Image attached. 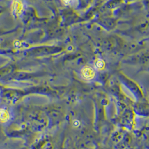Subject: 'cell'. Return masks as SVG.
I'll use <instances>...</instances> for the list:
<instances>
[{
  "instance_id": "obj_1",
  "label": "cell",
  "mask_w": 149,
  "mask_h": 149,
  "mask_svg": "<svg viewBox=\"0 0 149 149\" xmlns=\"http://www.w3.org/2000/svg\"><path fill=\"white\" fill-rule=\"evenodd\" d=\"M12 9L15 15H20L24 9V5L20 0H14L12 4Z\"/></svg>"
},
{
  "instance_id": "obj_2",
  "label": "cell",
  "mask_w": 149,
  "mask_h": 149,
  "mask_svg": "<svg viewBox=\"0 0 149 149\" xmlns=\"http://www.w3.org/2000/svg\"><path fill=\"white\" fill-rule=\"evenodd\" d=\"M81 74H82V77L84 79L86 80H90L94 77L95 72L91 67L86 66L82 68Z\"/></svg>"
},
{
  "instance_id": "obj_3",
  "label": "cell",
  "mask_w": 149,
  "mask_h": 149,
  "mask_svg": "<svg viewBox=\"0 0 149 149\" xmlns=\"http://www.w3.org/2000/svg\"><path fill=\"white\" fill-rule=\"evenodd\" d=\"M8 117V114L5 111L0 112V119L1 120H5Z\"/></svg>"
},
{
  "instance_id": "obj_4",
  "label": "cell",
  "mask_w": 149,
  "mask_h": 149,
  "mask_svg": "<svg viewBox=\"0 0 149 149\" xmlns=\"http://www.w3.org/2000/svg\"><path fill=\"white\" fill-rule=\"evenodd\" d=\"M97 65L98 67H100H100H102V66H103V65H104V63L102 61L99 60L97 62Z\"/></svg>"
},
{
  "instance_id": "obj_5",
  "label": "cell",
  "mask_w": 149,
  "mask_h": 149,
  "mask_svg": "<svg viewBox=\"0 0 149 149\" xmlns=\"http://www.w3.org/2000/svg\"><path fill=\"white\" fill-rule=\"evenodd\" d=\"M74 0H63V1L66 3V4H70Z\"/></svg>"
}]
</instances>
